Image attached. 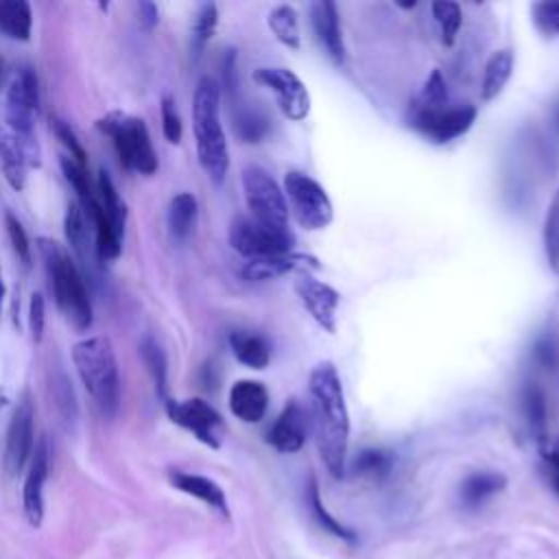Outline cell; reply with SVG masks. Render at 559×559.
<instances>
[{"label": "cell", "mask_w": 559, "mask_h": 559, "mask_svg": "<svg viewBox=\"0 0 559 559\" xmlns=\"http://www.w3.org/2000/svg\"><path fill=\"white\" fill-rule=\"evenodd\" d=\"M310 428L319 456L332 478H343L349 445V413L336 367L325 360L312 367L308 378Z\"/></svg>", "instance_id": "6da1fadb"}, {"label": "cell", "mask_w": 559, "mask_h": 559, "mask_svg": "<svg viewBox=\"0 0 559 559\" xmlns=\"http://www.w3.org/2000/svg\"><path fill=\"white\" fill-rule=\"evenodd\" d=\"M192 129L201 168L214 183H221L229 168V151L221 122V87L210 76H203L194 87Z\"/></svg>", "instance_id": "7a4b0ae2"}, {"label": "cell", "mask_w": 559, "mask_h": 559, "mask_svg": "<svg viewBox=\"0 0 559 559\" xmlns=\"http://www.w3.org/2000/svg\"><path fill=\"white\" fill-rule=\"evenodd\" d=\"M39 253L44 258V266L50 280V288L55 295V301L59 310L66 314V319L79 330H87L94 321L92 312V299L85 286V280L81 271L76 269L74 260L70 253L59 245L57 240L50 238H39L37 240Z\"/></svg>", "instance_id": "3957f363"}, {"label": "cell", "mask_w": 559, "mask_h": 559, "mask_svg": "<svg viewBox=\"0 0 559 559\" xmlns=\"http://www.w3.org/2000/svg\"><path fill=\"white\" fill-rule=\"evenodd\" d=\"M76 373L105 417H114L120 406V373L111 343L105 336H90L72 347Z\"/></svg>", "instance_id": "277c9868"}, {"label": "cell", "mask_w": 559, "mask_h": 559, "mask_svg": "<svg viewBox=\"0 0 559 559\" xmlns=\"http://www.w3.org/2000/svg\"><path fill=\"white\" fill-rule=\"evenodd\" d=\"M96 127L111 138V144L120 157V164L127 170H135L140 175H153L157 170V153L153 148L148 129L142 118L111 111L103 116Z\"/></svg>", "instance_id": "5b68a950"}, {"label": "cell", "mask_w": 559, "mask_h": 559, "mask_svg": "<svg viewBox=\"0 0 559 559\" xmlns=\"http://www.w3.org/2000/svg\"><path fill=\"white\" fill-rule=\"evenodd\" d=\"M39 107L37 76L31 68H22L7 92V129L24 146L28 162L39 164V148L35 142V114Z\"/></svg>", "instance_id": "8992f818"}, {"label": "cell", "mask_w": 559, "mask_h": 559, "mask_svg": "<svg viewBox=\"0 0 559 559\" xmlns=\"http://www.w3.org/2000/svg\"><path fill=\"white\" fill-rule=\"evenodd\" d=\"M284 197L288 212H293L295 221L308 229L319 231L325 229L334 218L332 201L325 188L301 170H288L284 175Z\"/></svg>", "instance_id": "52a82bcc"}, {"label": "cell", "mask_w": 559, "mask_h": 559, "mask_svg": "<svg viewBox=\"0 0 559 559\" xmlns=\"http://www.w3.org/2000/svg\"><path fill=\"white\" fill-rule=\"evenodd\" d=\"M242 192L249 216L275 231H293L288 227V205L284 190L260 166H247L242 170Z\"/></svg>", "instance_id": "ba28073f"}, {"label": "cell", "mask_w": 559, "mask_h": 559, "mask_svg": "<svg viewBox=\"0 0 559 559\" xmlns=\"http://www.w3.org/2000/svg\"><path fill=\"white\" fill-rule=\"evenodd\" d=\"M227 238L231 249L249 260L295 251V242H297L293 231L269 229L245 214H238L231 218Z\"/></svg>", "instance_id": "9c48e42d"}, {"label": "cell", "mask_w": 559, "mask_h": 559, "mask_svg": "<svg viewBox=\"0 0 559 559\" xmlns=\"http://www.w3.org/2000/svg\"><path fill=\"white\" fill-rule=\"evenodd\" d=\"M476 114H478L476 107L469 103H459V105L448 103L445 107L430 109V111L408 109V124L430 142L448 144L472 129Z\"/></svg>", "instance_id": "30bf717a"}, {"label": "cell", "mask_w": 559, "mask_h": 559, "mask_svg": "<svg viewBox=\"0 0 559 559\" xmlns=\"http://www.w3.org/2000/svg\"><path fill=\"white\" fill-rule=\"evenodd\" d=\"M164 404H166V413L173 424L192 432L207 448H212V450L221 448L225 424H223L221 413L212 404H207L201 397H190V400H181V402L166 400Z\"/></svg>", "instance_id": "8fae6325"}, {"label": "cell", "mask_w": 559, "mask_h": 559, "mask_svg": "<svg viewBox=\"0 0 559 559\" xmlns=\"http://www.w3.org/2000/svg\"><path fill=\"white\" fill-rule=\"evenodd\" d=\"M253 81L273 92L280 111L288 120L299 122V120L308 118L310 94H308L306 85L301 83V79L293 70L280 68V66H264V68L253 70Z\"/></svg>", "instance_id": "7c38bea8"}, {"label": "cell", "mask_w": 559, "mask_h": 559, "mask_svg": "<svg viewBox=\"0 0 559 559\" xmlns=\"http://www.w3.org/2000/svg\"><path fill=\"white\" fill-rule=\"evenodd\" d=\"M35 450V408L28 395L22 397L17 404L4 439V472L9 476H15L22 472L26 461L33 456Z\"/></svg>", "instance_id": "4fadbf2b"}, {"label": "cell", "mask_w": 559, "mask_h": 559, "mask_svg": "<svg viewBox=\"0 0 559 559\" xmlns=\"http://www.w3.org/2000/svg\"><path fill=\"white\" fill-rule=\"evenodd\" d=\"M299 301L314 319V323L328 334L336 332V310L341 304V295L325 282L312 277L310 273H301L293 284Z\"/></svg>", "instance_id": "5bb4252c"}, {"label": "cell", "mask_w": 559, "mask_h": 559, "mask_svg": "<svg viewBox=\"0 0 559 559\" xmlns=\"http://www.w3.org/2000/svg\"><path fill=\"white\" fill-rule=\"evenodd\" d=\"M310 415L299 400H288L273 426L266 430V443L284 454L299 452L308 439Z\"/></svg>", "instance_id": "9a60e30c"}, {"label": "cell", "mask_w": 559, "mask_h": 559, "mask_svg": "<svg viewBox=\"0 0 559 559\" xmlns=\"http://www.w3.org/2000/svg\"><path fill=\"white\" fill-rule=\"evenodd\" d=\"M48 472H50V445L46 439H39L33 450L31 465L22 487V511L26 522L35 528H39L44 522V487L48 480Z\"/></svg>", "instance_id": "2e32d148"}, {"label": "cell", "mask_w": 559, "mask_h": 559, "mask_svg": "<svg viewBox=\"0 0 559 559\" xmlns=\"http://www.w3.org/2000/svg\"><path fill=\"white\" fill-rule=\"evenodd\" d=\"M310 24L312 33L334 66H343L345 61V41L341 31L338 9L332 0H317L310 4Z\"/></svg>", "instance_id": "e0dca14e"}, {"label": "cell", "mask_w": 559, "mask_h": 559, "mask_svg": "<svg viewBox=\"0 0 559 559\" xmlns=\"http://www.w3.org/2000/svg\"><path fill=\"white\" fill-rule=\"evenodd\" d=\"M319 260L310 253H299V251H288V253H280V255H269V258H258V260H249L242 266V277L247 282H266V280H275L282 275H288L293 271H314L319 269Z\"/></svg>", "instance_id": "ac0fdd59"}, {"label": "cell", "mask_w": 559, "mask_h": 559, "mask_svg": "<svg viewBox=\"0 0 559 559\" xmlns=\"http://www.w3.org/2000/svg\"><path fill=\"white\" fill-rule=\"evenodd\" d=\"M229 411L245 424H258L269 408V391L258 380H236L229 389Z\"/></svg>", "instance_id": "d6986e66"}, {"label": "cell", "mask_w": 559, "mask_h": 559, "mask_svg": "<svg viewBox=\"0 0 559 559\" xmlns=\"http://www.w3.org/2000/svg\"><path fill=\"white\" fill-rule=\"evenodd\" d=\"M168 480L175 489L201 500L203 504H207L210 509H214L216 513H221L223 518H229V504H227V496L223 491V487L218 483H214L207 476L201 474H192V472H181V469H170L168 472Z\"/></svg>", "instance_id": "ffe728a7"}, {"label": "cell", "mask_w": 559, "mask_h": 559, "mask_svg": "<svg viewBox=\"0 0 559 559\" xmlns=\"http://www.w3.org/2000/svg\"><path fill=\"white\" fill-rule=\"evenodd\" d=\"M504 487H507V476L504 474L483 469V472H474V474L463 478V483L459 487V498H461V504L465 509H478L489 498L500 493Z\"/></svg>", "instance_id": "44dd1931"}, {"label": "cell", "mask_w": 559, "mask_h": 559, "mask_svg": "<svg viewBox=\"0 0 559 559\" xmlns=\"http://www.w3.org/2000/svg\"><path fill=\"white\" fill-rule=\"evenodd\" d=\"M229 347L236 360L249 369H266L271 362V343L260 332L234 330L229 334Z\"/></svg>", "instance_id": "7402d4cb"}, {"label": "cell", "mask_w": 559, "mask_h": 559, "mask_svg": "<svg viewBox=\"0 0 559 559\" xmlns=\"http://www.w3.org/2000/svg\"><path fill=\"white\" fill-rule=\"evenodd\" d=\"M28 155L20 140L7 129L0 127V168L4 173V179L13 190H22L26 183V170H28Z\"/></svg>", "instance_id": "603a6c76"}, {"label": "cell", "mask_w": 559, "mask_h": 559, "mask_svg": "<svg viewBox=\"0 0 559 559\" xmlns=\"http://www.w3.org/2000/svg\"><path fill=\"white\" fill-rule=\"evenodd\" d=\"M520 402H522V415L531 435L537 439L539 450L546 448L548 445V435H546L548 406H546L544 391L535 382H526L520 393Z\"/></svg>", "instance_id": "cb8c5ba5"}, {"label": "cell", "mask_w": 559, "mask_h": 559, "mask_svg": "<svg viewBox=\"0 0 559 559\" xmlns=\"http://www.w3.org/2000/svg\"><path fill=\"white\" fill-rule=\"evenodd\" d=\"M515 57L509 48H500L489 55L485 70H483V81H480V100H493L507 85L513 72Z\"/></svg>", "instance_id": "d4e9b609"}, {"label": "cell", "mask_w": 559, "mask_h": 559, "mask_svg": "<svg viewBox=\"0 0 559 559\" xmlns=\"http://www.w3.org/2000/svg\"><path fill=\"white\" fill-rule=\"evenodd\" d=\"M197 218H199V203H197L194 194L179 192L170 199L166 223H168V231H170L173 240H177V242L186 240L194 231Z\"/></svg>", "instance_id": "484cf974"}, {"label": "cell", "mask_w": 559, "mask_h": 559, "mask_svg": "<svg viewBox=\"0 0 559 559\" xmlns=\"http://www.w3.org/2000/svg\"><path fill=\"white\" fill-rule=\"evenodd\" d=\"M33 28V11L26 0H0V33L26 41Z\"/></svg>", "instance_id": "4316f807"}, {"label": "cell", "mask_w": 559, "mask_h": 559, "mask_svg": "<svg viewBox=\"0 0 559 559\" xmlns=\"http://www.w3.org/2000/svg\"><path fill=\"white\" fill-rule=\"evenodd\" d=\"M96 199H98V205L103 207L105 216L114 225V229L122 236L124 223H127V205L120 199V194L105 168H100L98 177H96Z\"/></svg>", "instance_id": "83f0119b"}, {"label": "cell", "mask_w": 559, "mask_h": 559, "mask_svg": "<svg viewBox=\"0 0 559 559\" xmlns=\"http://www.w3.org/2000/svg\"><path fill=\"white\" fill-rule=\"evenodd\" d=\"M140 356H142V362L146 365V369L153 378L157 395L166 402V395H168V360H166V354H164L162 345L153 336L146 334L140 341Z\"/></svg>", "instance_id": "f1b7e54d"}, {"label": "cell", "mask_w": 559, "mask_h": 559, "mask_svg": "<svg viewBox=\"0 0 559 559\" xmlns=\"http://www.w3.org/2000/svg\"><path fill=\"white\" fill-rule=\"evenodd\" d=\"M266 22H269V28L273 31V35L280 44H284L286 48H293V50H297L301 46L299 17H297V11L290 4L273 7Z\"/></svg>", "instance_id": "f546056e"}, {"label": "cell", "mask_w": 559, "mask_h": 559, "mask_svg": "<svg viewBox=\"0 0 559 559\" xmlns=\"http://www.w3.org/2000/svg\"><path fill=\"white\" fill-rule=\"evenodd\" d=\"M306 504H308L310 515L314 518V522H317L325 533H330V535H334V537H338V539H345V542H354V539H356V535H354L349 528H345L334 515H330L328 509L323 507L321 496H319V483L314 480V476L308 480V487H306Z\"/></svg>", "instance_id": "4dcf8cb0"}, {"label": "cell", "mask_w": 559, "mask_h": 559, "mask_svg": "<svg viewBox=\"0 0 559 559\" xmlns=\"http://www.w3.org/2000/svg\"><path fill=\"white\" fill-rule=\"evenodd\" d=\"M63 229H66V238L70 242V247L74 249V253L90 264V234H87V223H85V212L81 210L79 203H70L66 210V218H63Z\"/></svg>", "instance_id": "1f68e13d"}, {"label": "cell", "mask_w": 559, "mask_h": 559, "mask_svg": "<svg viewBox=\"0 0 559 559\" xmlns=\"http://www.w3.org/2000/svg\"><path fill=\"white\" fill-rule=\"evenodd\" d=\"M393 467V454L382 448H365L356 454L352 463V472L369 478V480H382Z\"/></svg>", "instance_id": "d6a6232c"}, {"label": "cell", "mask_w": 559, "mask_h": 559, "mask_svg": "<svg viewBox=\"0 0 559 559\" xmlns=\"http://www.w3.org/2000/svg\"><path fill=\"white\" fill-rule=\"evenodd\" d=\"M430 9H432V15L439 24L441 41L445 46H452L456 41V35H459V28H461V22H463L461 4L452 2V0H441V2H432Z\"/></svg>", "instance_id": "836d02e7"}, {"label": "cell", "mask_w": 559, "mask_h": 559, "mask_svg": "<svg viewBox=\"0 0 559 559\" xmlns=\"http://www.w3.org/2000/svg\"><path fill=\"white\" fill-rule=\"evenodd\" d=\"M448 105V87L445 81L441 76L439 70H432L430 76L426 79L421 92L417 94V98L411 103L408 109L413 111H430V109H439Z\"/></svg>", "instance_id": "e575fe53"}, {"label": "cell", "mask_w": 559, "mask_h": 559, "mask_svg": "<svg viewBox=\"0 0 559 559\" xmlns=\"http://www.w3.org/2000/svg\"><path fill=\"white\" fill-rule=\"evenodd\" d=\"M218 24V7L214 2H203L192 20V50L201 55L205 44L212 39Z\"/></svg>", "instance_id": "d590c367"}, {"label": "cell", "mask_w": 559, "mask_h": 559, "mask_svg": "<svg viewBox=\"0 0 559 559\" xmlns=\"http://www.w3.org/2000/svg\"><path fill=\"white\" fill-rule=\"evenodd\" d=\"M542 240H544V251H546V260L548 264L559 271V188L548 205L546 218H544V231H542Z\"/></svg>", "instance_id": "8d00e7d4"}, {"label": "cell", "mask_w": 559, "mask_h": 559, "mask_svg": "<svg viewBox=\"0 0 559 559\" xmlns=\"http://www.w3.org/2000/svg\"><path fill=\"white\" fill-rule=\"evenodd\" d=\"M533 22L544 35H559V0H544L531 7Z\"/></svg>", "instance_id": "74e56055"}, {"label": "cell", "mask_w": 559, "mask_h": 559, "mask_svg": "<svg viewBox=\"0 0 559 559\" xmlns=\"http://www.w3.org/2000/svg\"><path fill=\"white\" fill-rule=\"evenodd\" d=\"M4 225H7V234H9V240H11V247H13L15 255H17V260L24 266H28L31 264V242H28L26 229L22 227L17 216H13L11 212L4 214Z\"/></svg>", "instance_id": "f35d334b"}, {"label": "cell", "mask_w": 559, "mask_h": 559, "mask_svg": "<svg viewBox=\"0 0 559 559\" xmlns=\"http://www.w3.org/2000/svg\"><path fill=\"white\" fill-rule=\"evenodd\" d=\"M52 133H55V135H57V140L68 148V153H70V157H72L74 162H79L81 166H85V164H87V153H85L83 144L79 142V138H76L74 129H72L66 120H61V118H52Z\"/></svg>", "instance_id": "ab89813d"}, {"label": "cell", "mask_w": 559, "mask_h": 559, "mask_svg": "<svg viewBox=\"0 0 559 559\" xmlns=\"http://www.w3.org/2000/svg\"><path fill=\"white\" fill-rule=\"evenodd\" d=\"M159 111H162V131H164V138L170 142V144H179L181 142V135H183V124H181V118H179V111H177V105L170 96H164L162 98V105H159Z\"/></svg>", "instance_id": "60d3db41"}, {"label": "cell", "mask_w": 559, "mask_h": 559, "mask_svg": "<svg viewBox=\"0 0 559 559\" xmlns=\"http://www.w3.org/2000/svg\"><path fill=\"white\" fill-rule=\"evenodd\" d=\"M238 135L245 140V142H260L262 135L266 133V120L251 111V109H245L236 116V122H234Z\"/></svg>", "instance_id": "b9f144b4"}, {"label": "cell", "mask_w": 559, "mask_h": 559, "mask_svg": "<svg viewBox=\"0 0 559 559\" xmlns=\"http://www.w3.org/2000/svg\"><path fill=\"white\" fill-rule=\"evenodd\" d=\"M52 395H55V404L61 411V415L72 421L76 417V400H74V391L68 382V378L59 371L57 378H52Z\"/></svg>", "instance_id": "7bdbcfd3"}, {"label": "cell", "mask_w": 559, "mask_h": 559, "mask_svg": "<svg viewBox=\"0 0 559 559\" xmlns=\"http://www.w3.org/2000/svg\"><path fill=\"white\" fill-rule=\"evenodd\" d=\"M44 325H46V304L41 293H33L28 301V330H31L33 343H41Z\"/></svg>", "instance_id": "ee69618b"}, {"label": "cell", "mask_w": 559, "mask_h": 559, "mask_svg": "<svg viewBox=\"0 0 559 559\" xmlns=\"http://www.w3.org/2000/svg\"><path fill=\"white\" fill-rule=\"evenodd\" d=\"M533 358L544 367V369H555L559 365V338L557 336H542L533 345Z\"/></svg>", "instance_id": "f6af8a7d"}, {"label": "cell", "mask_w": 559, "mask_h": 559, "mask_svg": "<svg viewBox=\"0 0 559 559\" xmlns=\"http://www.w3.org/2000/svg\"><path fill=\"white\" fill-rule=\"evenodd\" d=\"M539 452H542V463H539L542 476L548 483V487L559 496V448L546 445Z\"/></svg>", "instance_id": "bcb514c9"}, {"label": "cell", "mask_w": 559, "mask_h": 559, "mask_svg": "<svg viewBox=\"0 0 559 559\" xmlns=\"http://www.w3.org/2000/svg\"><path fill=\"white\" fill-rule=\"evenodd\" d=\"M138 17H140V26L144 31H153L157 26V20H159V9L155 2H148V0H142L138 4Z\"/></svg>", "instance_id": "7dc6e473"}, {"label": "cell", "mask_w": 559, "mask_h": 559, "mask_svg": "<svg viewBox=\"0 0 559 559\" xmlns=\"http://www.w3.org/2000/svg\"><path fill=\"white\" fill-rule=\"evenodd\" d=\"M552 118H555V124L559 129V98L555 100V107H552Z\"/></svg>", "instance_id": "c3c4849f"}, {"label": "cell", "mask_w": 559, "mask_h": 559, "mask_svg": "<svg viewBox=\"0 0 559 559\" xmlns=\"http://www.w3.org/2000/svg\"><path fill=\"white\" fill-rule=\"evenodd\" d=\"M2 301H4V284H2V273H0V310H2Z\"/></svg>", "instance_id": "681fc988"}, {"label": "cell", "mask_w": 559, "mask_h": 559, "mask_svg": "<svg viewBox=\"0 0 559 559\" xmlns=\"http://www.w3.org/2000/svg\"><path fill=\"white\" fill-rule=\"evenodd\" d=\"M7 404V391L4 389H0V408Z\"/></svg>", "instance_id": "f907efd6"}, {"label": "cell", "mask_w": 559, "mask_h": 559, "mask_svg": "<svg viewBox=\"0 0 559 559\" xmlns=\"http://www.w3.org/2000/svg\"><path fill=\"white\" fill-rule=\"evenodd\" d=\"M2 66H4V63H2V59H0V76H2Z\"/></svg>", "instance_id": "816d5d0a"}]
</instances>
